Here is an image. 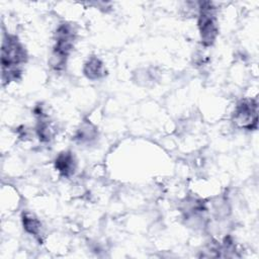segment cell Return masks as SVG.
I'll return each mask as SVG.
<instances>
[{
	"label": "cell",
	"mask_w": 259,
	"mask_h": 259,
	"mask_svg": "<svg viewBox=\"0 0 259 259\" xmlns=\"http://www.w3.org/2000/svg\"><path fill=\"white\" fill-rule=\"evenodd\" d=\"M25 59L26 53L21 44L15 36L7 35L2 45L1 55L3 78L7 76V81L16 79L20 74L19 66L25 62Z\"/></svg>",
	"instance_id": "cell-1"
},
{
	"label": "cell",
	"mask_w": 259,
	"mask_h": 259,
	"mask_svg": "<svg viewBox=\"0 0 259 259\" xmlns=\"http://www.w3.org/2000/svg\"><path fill=\"white\" fill-rule=\"evenodd\" d=\"M198 28L201 41L204 46H211L218 35V22L215 8L210 2H202L199 6Z\"/></svg>",
	"instance_id": "cell-2"
},
{
	"label": "cell",
	"mask_w": 259,
	"mask_h": 259,
	"mask_svg": "<svg viewBox=\"0 0 259 259\" xmlns=\"http://www.w3.org/2000/svg\"><path fill=\"white\" fill-rule=\"evenodd\" d=\"M258 104L256 100H241L234 111V122L240 127L247 130L257 128L258 120Z\"/></svg>",
	"instance_id": "cell-3"
},
{
	"label": "cell",
	"mask_w": 259,
	"mask_h": 259,
	"mask_svg": "<svg viewBox=\"0 0 259 259\" xmlns=\"http://www.w3.org/2000/svg\"><path fill=\"white\" fill-rule=\"evenodd\" d=\"M56 169L59 173L65 177H69L75 173L76 160L71 152H62L58 155L55 161Z\"/></svg>",
	"instance_id": "cell-4"
},
{
	"label": "cell",
	"mask_w": 259,
	"mask_h": 259,
	"mask_svg": "<svg viewBox=\"0 0 259 259\" xmlns=\"http://www.w3.org/2000/svg\"><path fill=\"white\" fill-rule=\"evenodd\" d=\"M84 74L91 80H96L104 75V67L98 58H90L84 66Z\"/></svg>",
	"instance_id": "cell-5"
},
{
	"label": "cell",
	"mask_w": 259,
	"mask_h": 259,
	"mask_svg": "<svg viewBox=\"0 0 259 259\" xmlns=\"http://www.w3.org/2000/svg\"><path fill=\"white\" fill-rule=\"evenodd\" d=\"M22 224L25 231L31 235L37 236L40 231L39 221L31 213H25L22 217Z\"/></svg>",
	"instance_id": "cell-6"
},
{
	"label": "cell",
	"mask_w": 259,
	"mask_h": 259,
	"mask_svg": "<svg viewBox=\"0 0 259 259\" xmlns=\"http://www.w3.org/2000/svg\"><path fill=\"white\" fill-rule=\"evenodd\" d=\"M95 128L90 125V124H86L84 126H82L79 131H78V134H77V139L80 141V142H89L90 140L94 139L95 137Z\"/></svg>",
	"instance_id": "cell-7"
}]
</instances>
